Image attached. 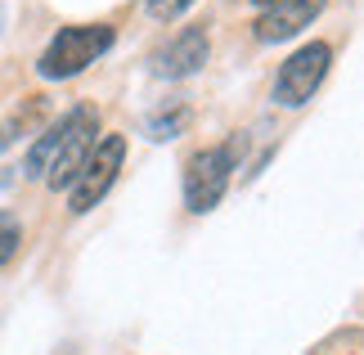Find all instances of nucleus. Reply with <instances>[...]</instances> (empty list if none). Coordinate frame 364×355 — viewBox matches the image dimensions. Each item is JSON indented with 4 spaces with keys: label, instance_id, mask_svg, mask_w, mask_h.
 <instances>
[{
    "label": "nucleus",
    "instance_id": "1",
    "mask_svg": "<svg viewBox=\"0 0 364 355\" xmlns=\"http://www.w3.org/2000/svg\"><path fill=\"white\" fill-rule=\"evenodd\" d=\"M95 139H100V108L95 104H77L68 108L54 126L41 131V139L27 153V176L46 180L50 189H68L77 180L81 162L90 158Z\"/></svg>",
    "mask_w": 364,
    "mask_h": 355
},
{
    "label": "nucleus",
    "instance_id": "2",
    "mask_svg": "<svg viewBox=\"0 0 364 355\" xmlns=\"http://www.w3.org/2000/svg\"><path fill=\"white\" fill-rule=\"evenodd\" d=\"M113 23H73V27H59L54 41L46 50H41L36 59V73L46 81H68L77 73H86L95 59H104L108 50H113Z\"/></svg>",
    "mask_w": 364,
    "mask_h": 355
},
{
    "label": "nucleus",
    "instance_id": "3",
    "mask_svg": "<svg viewBox=\"0 0 364 355\" xmlns=\"http://www.w3.org/2000/svg\"><path fill=\"white\" fill-rule=\"evenodd\" d=\"M234 166H239V139L198 149L185 162V207L193 211V216H207V211L225 198L230 180H234Z\"/></svg>",
    "mask_w": 364,
    "mask_h": 355
},
{
    "label": "nucleus",
    "instance_id": "4",
    "mask_svg": "<svg viewBox=\"0 0 364 355\" xmlns=\"http://www.w3.org/2000/svg\"><path fill=\"white\" fill-rule=\"evenodd\" d=\"M122 162H126V135H100L95 139L90 158L81 162L77 180L68 184V211H73V216H86V211L113 189Z\"/></svg>",
    "mask_w": 364,
    "mask_h": 355
},
{
    "label": "nucleus",
    "instance_id": "5",
    "mask_svg": "<svg viewBox=\"0 0 364 355\" xmlns=\"http://www.w3.org/2000/svg\"><path fill=\"white\" fill-rule=\"evenodd\" d=\"M328 63H333V46L328 41H306L301 50H292L284 68L274 77V104L279 108H301L306 99L319 90V81L328 77Z\"/></svg>",
    "mask_w": 364,
    "mask_h": 355
},
{
    "label": "nucleus",
    "instance_id": "6",
    "mask_svg": "<svg viewBox=\"0 0 364 355\" xmlns=\"http://www.w3.org/2000/svg\"><path fill=\"white\" fill-rule=\"evenodd\" d=\"M324 9H328V0H274V5L261 9V18H257V41L261 46H279V41L301 36Z\"/></svg>",
    "mask_w": 364,
    "mask_h": 355
},
{
    "label": "nucleus",
    "instance_id": "7",
    "mask_svg": "<svg viewBox=\"0 0 364 355\" xmlns=\"http://www.w3.org/2000/svg\"><path fill=\"white\" fill-rule=\"evenodd\" d=\"M207 59H212V36H207L203 23H193V27H180V32L158 50V73L180 81V77L203 73Z\"/></svg>",
    "mask_w": 364,
    "mask_h": 355
},
{
    "label": "nucleus",
    "instance_id": "8",
    "mask_svg": "<svg viewBox=\"0 0 364 355\" xmlns=\"http://www.w3.org/2000/svg\"><path fill=\"white\" fill-rule=\"evenodd\" d=\"M46 122V95H27L18 108L9 112L5 122H0V153H5L14 139H23V135H32L36 126Z\"/></svg>",
    "mask_w": 364,
    "mask_h": 355
},
{
    "label": "nucleus",
    "instance_id": "9",
    "mask_svg": "<svg viewBox=\"0 0 364 355\" xmlns=\"http://www.w3.org/2000/svg\"><path fill=\"white\" fill-rule=\"evenodd\" d=\"M189 126V108H171V112H158V117L149 122V131H153V139H171V135H180Z\"/></svg>",
    "mask_w": 364,
    "mask_h": 355
},
{
    "label": "nucleus",
    "instance_id": "10",
    "mask_svg": "<svg viewBox=\"0 0 364 355\" xmlns=\"http://www.w3.org/2000/svg\"><path fill=\"white\" fill-rule=\"evenodd\" d=\"M18 243H23V230L14 221H0V265H9L18 257Z\"/></svg>",
    "mask_w": 364,
    "mask_h": 355
},
{
    "label": "nucleus",
    "instance_id": "11",
    "mask_svg": "<svg viewBox=\"0 0 364 355\" xmlns=\"http://www.w3.org/2000/svg\"><path fill=\"white\" fill-rule=\"evenodd\" d=\"M189 5H193V0H149V18L153 23H176Z\"/></svg>",
    "mask_w": 364,
    "mask_h": 355
},
{
    "label": "nucleus",
    "instance_id": "12",
    "mask_svg": "<svg viewBox=\"0 0 364 355\" xmlns=\"http://www.w3.org/2000/svg\"><path fill=\"white\" fill-rule=\"evenodd\" d=\"M252 5H257V9H270V5H274V0H252Z\"/></svg>",
    "mask_w": 364,
    "mask_h": 355
}]
</instances>
